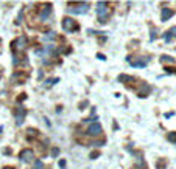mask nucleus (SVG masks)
<instances>
[{
	"instance_id": "nucleus-1",
	"label": "nucleus",
	"mask_w": 176,
	"mask_h": 169,
	"mask_svg": "<svg viewBox=\"0 0 176 169\" xmlns=\"http://www.w3.org/2000/svg\"><path fill=\"white\" fill-rule=\"evenodd\" d=\"M97 14H98V19H100V22H106L109 14H111V8H109V5L106 2H98L97 3Z\"/></svg>"
},
{
	"instance_id": "nucleus-2",
	"label": "nucleus",
	"mask_w": 176,
	"mask_h": 169,
	"mask_svg": "<svg viewBox=\"0 0 176 169\" xmlns=\"http://www.w3.org/2000/svg\"><path fill=\"white\" fill-rule=\"evenodd\" d=\"M62 30L65 33H73L75 30H78V23L72 17H64L62 19Z\"/></svg>"
},
{
	"instance_id": "nucleus-3",
	"label": "nucleus",
	"mask_w": 176,
	"mask_h": 169,
	"mask_svg": "<svg viewBox=\"0 0 176 169\" xmlns=\"http://www.w3.org/2000/svg\"><path fill=\"white\" fill-rule=\"evenodd\" d=\"M27 43H28V39H27V36H19L17 39L13 42V50L17 51V53L24 51L25 48H27Z\"/></svg>"
},
{
	"instance_id": "nucleus-4",
	"label": "nucleus",
	"mask_w": 176,
	"mask_h": 169,
	"mask_svg": "<svg viewBox=\"0 0 176 169\" xmlns=\"http://www.w3.org/2000/svg\"><path fill=\"white\" fill-rule=\"evenodd\" d=\"M89 11V5L87 3H76L73 6L67 8V13L70 14H86Z\"/></svg>"
},
{
	"instance_id": "nucleus-5",
	"label": "nucleus",
	"mask_w": 176,
	"mask_h": 169,
	"mask_svg": "<svg viewBox=\"0 0 176 169\" xmlns=\"http://www.w3.org/2000/svg\"><path fill=\"white\" fill-rule=\"evenodd\" d=\"M19 158L22 163H31L34 160V152H33V149H24L19 154Z\"/></svg>"
},
{
	"instance_id": "nucleus-6",
	"label": "nucleus",
	"mask_w": 176,
	"mask_h": 169,
	"mask_svg": "<svg viewBox=\"0 0 176 169\" xmlns=\"http://www.w3.org/2000/svg\"><path fill=\"white\" fill-rule=\"evenodd\" d=\"M101 132H103V127L100 123H92L87 127V135H91V137H98V135H101Z\"/></svg>"
},
{
	"instance_id": "nucleus-7",
	"label": "nucleus",
	"mask_w": 176,
	"mask_h": 169,
	"mask_svg": "<svg viewBox=\"0 0 176 169\" xmlns=\"http://www.w3.org/2000/svg\"><path fill=\"white\" fill-rule=\"evenodd\" d=\"M25 115H27V110L24 107H16L14 109V116H16V123H17V126H20V124L24 123Z\"/></svg>"
},
{
	"instance_id": "nucleus-8",
	"label": "nucleus",
	"mask_w": 176,
	"mask_h": 169,
	"mask_svg": "<svg viewBox=\"0 0 176 169\" xmlns=\"http://www.w3.org/2000/svg\"><path fill=\"white\" fill-rule=\"evenodd\" d=\"M148 61H150V58L148 56H144V58H139L137 61H131V58H128V62L133 65V67H145V65L148 64Z\"/></svg>"
},
{
	"instance_id": "nucleus-9",
	"label": "nucleus",
	"mask_w": 176,
	"mask_h": 169,
	"mask_svg": "<svg viewBox=\"0 0 176 169\" xmlns=\"http://www.w3.org/2000/svg\"><path fill=\"white\" fill-rule=\"evenodd\" d=\"M50 14H52V5H44L42 9H41V13H39V17L41 20H48V17H50Z\"/></svg>"
},
{
	"instance_id": "nucleus-10",
	"label": "nucleus",
	"mask_w": 176,
	"mask_h": 169,
	"mask_svg": "<svg viewBox=\"0 0 176 169\" xmlns=\"http://www.w3.org/2000/svg\"><path fill=\"white\" fill-rule=\"evenodd\" d=\"M173 14H175V11L173 9H170V8H164L162 9V13H161V19L162 22H167L173 17Z\"/></svg>"
},
{
	"instance_id": "nucleus-11",
	"label": "nucleus",
	"mask_w": 176,
	"mask_h": 169,
	"mask_svg": "<svg viewBox=\"0 0 176 169\" xmlns=\"http://www.w3.org/2000/svg\"><path fill=\"white\" fill-rule=\"evenodd\" d=\"M24 78H25V75L24 73H20V72H17V73H14L13 76H11V82H16V84H24Z\"/></svg>"
},
{
	"instance_id": "nucleus-12",
	"label": "nucleus",
	"mask_w": 176,
	"mask_h": 169,
	"mask_svg": "<svg viewBox=\"0 0 176 169\" xmlns=\"http://www.w3.org/2000/svg\"><path fill=\"white\" fill-rule=\"evenodd\" d=\"M150 85H147V84H142V90H139V96H147L148 95V92H150Z\"/></svg>"
},
{
	"instance_id": "nucleus-13",
	"label": "nucleus",
	"mask_w": 176,
	"mask_h": 169,
	"mask_svg": "<svg viewBox=\"0 0 176 169\" xmlns=\"http://www.w3.org/2000/svg\"><path fill=\"white\" fill-rule=\"evenodd\" d=\"M27 137H28V138H34V137H37V130H36V129H33V127L27 129Z\"/></svg>"
},
{
	"instance_id": "nucleus-14",
	"label": "nucleus",
	"mask_w": 176,
	"mask_h": 169,
	"mask_svg": "<svg viewBox=\"0 0 176 169\" xmlns=\"http://www.w3.org/2000/svg\"><path fill=\"white\" fill-rule=\"evenodd\" d=\"M161 62L162 64H175V59L172 56H167V54H165V56L161 58Z\"/></svg>"
},
{
	"instance_id": "nucleus-15",
	"label": "nucleus",
	"mask_w": 176,
	"mask_h": 169,
	"mask_svg": "<svg viewBox=\"0 0 176 169\" xmlns=\"http://www.w3.org/2000/svg\"><path fill=\"white\" fill-rule=\"evenodd\" d=\"M53 39H56V34H55L53 31H50V33H47L45 36H44V40H53Z\"/></svg>"
},
{
	"instance_id": "nucleus-16",
	"label": "nucleus",
	"mask_w": 176,
	"mask_h": 169,
	"mask_svg": "<svg viewBox=\"0 0 176 169\" xmlns=\"http://www.w3.org/2000/svg\"><path fill=\"white\" fill-rule=\"evenodd\" d=\"M31 169H44V163L41 161V160H36L34 161V165H33V168Z\"/></svg>"
},
{
	"instance_id": "nucleus-17",
	"label": "nucleus",
	"mask_w": 176,
	"mask_h": 169,
	"mask_svg": "<svg viewBox=\"0 0 176 169\" xmlns=\"http://www.w3.org/2000/svg\"><path fill=\"white\" fill-rule=\"evenodd\" d=\"M167 138H168V141H172V143L176 144V132H170Z\"/></svg>"
},
{
	"instance_id": "nucleus-18",
	"label": "nucleus",
	"mask_w": 176,
	"mask_h": 169,
	"mask_svg": "<svg viewBox=\"0 0 176 169\" xmlns=\"http://www.w3.org/2000/svg\"><path fill=\"white\" fill-rule=\"evenodd\" d=\"M164 39H165V42H170V40H172V34H170V33L167 31L165 34H164Z\"/></svg>"
},
{
	"instance_id": "nucleus-19",
	"label": "nucleus",
	"mask_w": 176,
	"mask_h": 169,
	"mask_svg": "<svg viewBox=\"0 0 176 169\" xmlns=\"http://www.w3.org/2000/svg\"><path fill=\"white\" fill-rule=\"evenodd\" d=\"M168 33L172 34V37H173V36H176V26H173V28H170V30H168Z\"/></svg>"
},
{
	"instance_id": "nucleus-20",
	"label": "nucleus",
	"mask_w": 176,
	"mask_h": 169,
	"mask_svg": "<svg viewBox=\"0 0 176 169\" xmlns=\"http://www.w3.org/2000/svg\"><path fill=\"white\" fill-rule=\"evenodd\" d=\"M92 146H97V148H100V146H103V143H101V141H93Z\"/></svg>"
},
{
	"instance_id": "nucleus-21",
	"label": "nucleus",
	"mask_w": 176,
	"mask_h": 169,
	"mask_svg": "<svg viewBox=\"0 0 176 169\" xmlns=\"http://www.w3.org/2000/svg\"><path fill=\"white\" fill-rule=\"evenodd\" d=\"M59 166H61V168H65V160H61V161H59Z\"/></svg>"
},
{
	"instance_id": "nucleus-22",
	"label": "nucleus",
	"mask_w": 176,
	"mask_h": 169,
	"mask_svg": "<svg viewBox=\"0 0 176 169\" xmlns=\"http://www.w3.org/2000/svg\"><path fill=\"white\" fill-rule=\"evenodd\" d=\"M97 157H98V152H93V154L91 155V158H97Z\"/></svg>"
},
{
	"instance_id": "nucleus-23",
	"label": "nucleus",
	"mask_w": 176,
	"mask_h": 169,
	"mask_svg": "<svg viewBox=\"0 0 176 169\" xmlns=\"http://www.w3.org/2000/svg\"><path fill=\"white\" fill-rule=\"evenodd\" d=\"M0 76H2V70H0Z\"/></svg>"
}]
</instances>
